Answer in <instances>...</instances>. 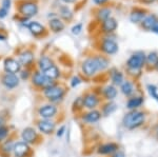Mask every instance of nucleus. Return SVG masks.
Masks as SVG:
<instances>
[{"mask_svg":"<svg viewBox=\"0 0 158 157\" xmlns=\"http://www.w3.org/2000/svg\"><path fill=\"white\" fill-rule=\"evenodd\" d=\"M109 67V60L103 56L86 58L81 64V71L86 77H93L99 71H104Z\"/></svg>","mask_w":158,"mask_h":157,"instance_id":"nucleus-1","label":"nucleus"},{"mask_svg":"<svg viewBox=\"0 0 158 157\" xmlns=\"http://www.w3.org/2000/svg\"><path fill=\"white\" fill-rule=\"evenodd\" d=\"M127 72L133 78H138L141 76L142 69L146 68V54L141 51L132 54L126 63Z\"/></svg>","mask_w":158,"mask_h":157,"instance_id":"nucleus-2","label":"nucleus"},{"mask_svg":"<svg viewBox=\"0 0 158 157\" xmlns=\"http://www.w3.org/2000/svg\"><path fill=\"white\" fill-rule=\"evenodd\" d=\"M148 114L141 110H133L129 111L122 118V126L127 130L133 131L139 129L147 122Z\"/></svg>","mask_w":158,"mask_h":157,"instance_id":"nucleus-3","label":"nucleus"},{"mask_svg":"<svg viewBox=\"0 0 158 157\" xmlns=\"http://www.w3.org/2000/svg\"><path fill=\"white\" fill-rule=\"evenodd\" d=\"M18 12L24 18H31L38 14V6L36 2L30 1V0L22 1L18 6Z\"/></svg>","mask_w":158,"mask_h":157,"instance_id":"nucleus-4","label":"nucleus"},{"mask_svg":"<svg viewBox=\"0 0 158 157\" xmlns=\"http://www.w3.org/2000/svg\"><path fill=\"white\" fill-rule=\"evenodd\" d=\"M43 94L49 100L53 101V102H57V101L62 100V98L65 95V89L60 85H53L45 90H43Z\"/></svg>","mask_w":158,"mask_h":157,"instance_id":"nucleus-5","label":"nucleus"},{"mask_svg":"<svg viewBox=\"0 0 158 157\" xmlns=\"http://www.w3.org/2000/svg\"><path fill=\"white\" fill-rule=\"evenodd\" d=\"M32 81H33V85H35L38 88H42L43 90L56 85L55 80L50 79L49 77H47V76L44 75V73H41V72H35L32 77Z\"/></svg>","mask_w":158,"mask_h":157,"instance_id":"nucleus-6","label":"nucleus"},{"mask_svg":"<svg viewBox=\"0 0 158 157\" xmlns=\"http://www.w3.org/2000/svg\"><path fill=\"white\" fill-rule=\"evenodd\" d=\"M100 50L106 55H114L118 52V44L114 39L103 38L100 44Z\"/></svg>","mask_w":158,"mask_h":157,"instance_id":"nucleus-7","label":"nucleus"},{"mask_svg":"<svg viewBox=\"0 0 158 157\" xmlns=\"http://www.w3.org/2000/svg\"><path fill=\"white\" fill-rule=\"evenodd\" d=\"M83 105H85V108L88 109V110H95L100 105V98L93 92L86 93L85 97H83Z\"/></svg>","mask_w":158,"mask_h":157,"instance_id":"nucleus-8","label":"nucleus"},{"mask_svg":"<svg viewBox=\"0 0 158 157\" xmlns=\"http://www.w3.org/2000/svg\"><path fill=\"white\" fill-rule=\"evenodd\" d=\"M58 112V109L55 105L49 103V105H44L38 110V114L40 117L43 119H51V118L55 117L56 114Z\"/></svg>","mask_w":158,"mask_h":157,"instance_id":"nucleus-9","label":"nucleus"},{"mask_svg":"<svg viewBox=\"0 0 158 157\" xmlns=\"http://www.w3.org/2000/svg\"><path fill=\"white\" fill-rule=\"evenodd\" d=\"M101 112L98 110H89L88 112L83 113L82 116H81V119L85 123H88V125H93V123L98 122L99 120L101 119Z\"/></svg>","mask_w":158,"mask_h":157,"instance_id":"nucleus-10","label":"nucleus"},{"mask_svg":"<svg viewBox=\"0 0 158 157\" xmlns=\"http://www.w3.org/2000/svg\"><path fill=\"white\" fill-rule=\"evenodd\" d=\"M3 67H4V71L6 73H10V74H16L21 69L20 62L12 57L6 58V60L3 62Z\"/></svg>","mask_w":158,"mask_h":157,"instance_id":"nucleus-11","label":"nucleus"},{"mask_svg":"<svg viewBox=\"0 0 158 157\" xmlns=\"http://www.w3.org/2000/svg\"><path fill=\"white\" fill-rule=\"evenodd\" d=\"M144 103V97L142 95H134L127 101V109L129 111L139 110Z\"/></svg>","mask_w":158,"mask_h":157,"instance_id":"nucleus-12","label":"nucleus"},{"mask_svg":"<svg viewBox=\"0 0 158 157\" xmlns=\"http://www.w3.org/2000/svg\"><path fill=\"white\" fill-rule=\"evenodd\" d=\"M120 91L126 97L130 98L132 96L136 95V85H135L133 80L127 79L120 85Z\"/></svg>","mask_w":158,"mask_h":157,"instance_id":"nucleus-13","label":"nucleus"},{"mask_svg":"<svg viewBox=\"0 0 158 157\" xmlns=\"http://www.w3.org/2000/svg\"><path fill=\"white\" fill-rule=\"evenodd\" d=\"M2 85L6 89H14L19 85V78L16 74H10L6 73L1 78Z\"/></svg>","mask_w":158,"mask_h":157,"instance_id":"nucleus-14","label":"nucleus"},{"mask_svg":"<svg viewBox=\"0 0 158 157\" xmlns=\"http://www.w3.org/2000/svg\"><path fill=\"white\" fill-rule=\"evenodd\" d=\"M119 149V146L115 143H102L98 147L97 149V153L99 155H110L111 156L113 153Z\"/></svg>","mask_w":158,"mask_h":157,"instance_id":"nucleus-15","label":"nucleus"},{"mask_svg":"<svg viewBox=\"0 0 158 157\" xmlns=\"http://www.w3.org/2000/svg\"><path fill=\"white\" fill-rule=\"evenodd\" d=\"M38 129H39L40 132L43 134H52L55 131L56 123L51 119H42L38 121Z\"/></svg>","mask_w":158,"mask_h":157,"instance_id":"nucleus-16","label":"nucleus"},{"mask_svg":"<svg viewBox=\"0 0 158 157\" xmlns=\"http://www.w3.org/2000/svg\"><path fill=\"white\" fill-rule=\"evenodd\" d=\"M13 151H14L15 157H25L30 152V147L24 141H19L14 145Z\"/></svg>","mask_w":158,"mask_h":157,"instance_id":"nucleus-17","label":"nucleus"},{"mask_svg":"<svg viewBox=\"0 0 158 157\" xmlns=\"http://www.w3.org/2000/svg\"><path fill=\"white\" fill-rule=\"evenodd\" d=\"M117 27H118V23H117V20L113 17H110L106 20H104L101 24V30H102L103 33L106 34H111V33L115 32Z\"/></svg>","mask_w":158,"mask_h":157,"instance_id":"nucleus-18","label":"nucleus"},{"mask_svg":"<svg viewBox=\"0 0 158 157\" xmlns=\"http://www.w3.org/2000/svg\"><path fill=\"white\" fill-rule=\"evenodd\" d=\"M21 137L24 143H27V145L29 143H34L37 139V132L33 128H25L22 131Z\"/></svg>","mask_w":158,"mask_h":157,"instance_id":"nucleus-19","label":"nucleus"},{"mask_svg":"<svg viewBox=\"0 0 158 157\" xmlns=\"http://www.w3.org/2000/svg\"><path fill=\"white\" fill-rule=\"evenodd\" d=\"M117 94H118V90L113 85H106L102 90V95L104 99H106L108 101H113L117 97Z\"/></svg>","mask_w":158,"mask_h":157,"instance_id":"nucleus-20","label":"nucleus"},{"mask_svg":"<svg viewBox=\"0 0 158 157\" xmlns=\"http://www.w3.org/2000/svg\"><path fill=\"white\" fill-rule=\"evenodd\" d=\"M27 29L34 36H40L45 32V27L37 21H30Z\"/></svg>","mask_w":158,"mask_h":157,"instance_id":"nucleus-21","label":"nucleus"},{"mask_svg":"<svg viewBox=\"0 0 158 157\" xmlns=\"http://www.w3.org/2000/svg\"><path fill=\"white\" fill-rule=\"evenodd\" d=\"M34 60V53L30 50H25L19 55L18 61L21 65H30Z\"/></svg>","mask_w":158,"mask_h":157,"instance_id":"nucleus-22","label":"nucleus"},{"mask_svg":"<svg viewBox=\"0 0 158 157\" xmlns=\"http://www.w3.org/2000/svg\"><path fill=\"white\" fill-rule=\"evenodd\" d=\"M158 62V54L156 52H151L146 55V68L148 70H154Z\"/></svg>","mask_w":158,"mask_h":157,"instance_id":"nucleus-23","label":"nucleus"},{"mask_svg":"<svg viewBox=\"0 0 158 157\" xmlns=\"http://www.w3.org/2000/svg\"><path fill=\"white\" fill-rule=\"evenodd\" d=\"M146 17V11L142 9H135L132 11L131 16H130V20L133 23H141V21Z\"/></svg>","mask_w":158,"mask_h":157,"instance_id":"nucleus-24","label":"nucleus"},{"mask_svg":"<svg viewBox=\"0 0 158 157\" xmlns=\"http://www.w3.org/2000/svg\"><path fill=\"white\" fill-rule=\"evenodd\" d=\"M111 80H112V83L113 85L115 87H120L122 85V82L124 81V75L123 73L120 72V71H117L115 69L112 70V73H111Z\"/></svg>","mask_w":158,"mask_h":157,"instance_id":"nucleus-25","label":"nucleus"},{"mask_svg":"<svg viewBox=\"0 0 158 157\" xmlns=\"http://www.w3.org/2000/svg\"><path fill=\"white\" fill-rule=\"evenodd\" d=\"M49 25H50V29L52 32L54 33H59L62 32L64 30V23H63L61 20L58 18V17H55V18H52L49 21Z\"/></svg>","mask_w":158,"mask_h":157,"instance_id":"nucleus-26","label":"nucleus"},{"mask_svg":"<svg viewBox=\"0 0 158 157\" xmlns=\"http://www.w3.org/2000/svg\"><path fill=\"white\" fill-rule=\"evenodd\" d=\"M158 21L156 16L155 15H149V16H146L144 17V19L141 21V27H143L146 31H151L153 29V27H154L155 24H156V22Z\"/></svg>","mask_w":158,"mask_h":157,"instance_id":"nucleus-27","label":"nucleus"},{"mask_svg":"<svg viewBox=\"0 0 158 157\" xmlns=\"http://www.w3.org/2000/svg\"><path fill=\"white\" fill-rule=\"evenodd\" d=\"M117 110V105L114 101H108V102H106L104 105H102V108H101V114L104 116H110L112 115L113 113H115Z\"/></svg>","mask_w":158,"mask_h":157,"instance_id":"nucleus-28","label":"nucleus"},{"mask_svg":"<svg viewBox=\"0 0 158 157\" xmlns=\"http://www.w3.org/2000/svg\"><path fill=\"white\" fill-rule=\"evenodd\" d=\"M53 64H54V63H53L52 59L48 56H42L39 59V61H38V67H39V69L41 70L42 72H45V71L48 69H50Z\"/></svg>","mask_w":158,"mask_h":157,"instance_id":"nucleus-29","label":"nucleus"},{"mask_svg":"<svg viewBox=\"0 0 158 157\" xmlns=\"http://www.w3.org/2000/svg\"><path fill=\"white\" fill-rule=\"evenodd\" d=\"M43 73H44V75L47 76V77H49L50 79H52V80H56L57 78H59V76H60V71L55 64H53L50 69H48Z\"/></svg>","mask_w":158,"mask_h":157,"instance_id":"nucleus-30","label":"nucleus"},{"mask_svg":"<svg viewBox=\"0 0 158 157\" xmlns=\"http://www.w3.org/2000/svg\"><path fill=\"white\" fill-rule=\"evenodd\" d=\"M59 14H60V17L62 18L63 20L65 21H71L73 18V13L69 9L68 6H60L59 9Z\"/></svg>","mask_w":158,"mask_h":157,"instance_id":"nucleus-31","label":"nucleus"},{"mask_svg":"<svg viewBox=\"0 0 158 157\" xmlns=\"http://www.w3.org/2000/svg\"><path fill=\"white\" fill-rule=\"evenodd\" d=\"M96 15H97V19L99 21L103 22L104 20H106L111 17V10L108 9V7H101V9L98 10Z\"/></svg>","mask_w":158,"mask_h":157,"instance_id":"nucleus-32","label":"nucleus"},{"mask_svg":"<svg viewBox=\"0 0 158 157\" xmlns=\"http://www.w3.org/2000/svg\"><path fill=\"white\" fill-rule=\"evenodd\" d=\"M73 111L74 112H79L82 109H85V105H83V97H77L73 102Z\"/></svg>","mask_w":158,"mask_h":157,"instance_id":"nucleus-33","label":"nucleus"},{"mask_svg":"<svg viewBox=\"0 0 158 157\" xmlns=\"http://www.w3.org/2000/svg\"><path fill=\"white\" fill-rule=\"evenodd\" d=\"M147 90H148V93H149V95L151 96L153 99H155L158 102V88L156 87V85H148Z\"/></svg>","mask_w":158,"mask_h":157,"instance_id":"nucleus-34","label":"nucleus"},{"mask_svg":"<svg viewBox=\"0 0 158 157\" xmlns=\"http://www.w3.org/2000/svg\"><path fill=\"white\" fill-rule=\"evenodd\" d=\"M13 149H14V145H13L12 140L6 141V143L3 145V147H2V151L6 152V153H7V154L11 153V152L13 151Z\"/></svg>","mask_w":158,"mask_h":157,"instance_id":"nucleus-35","label":"nucleus"},{"mask_svg":"<svg viewBox=\"0 0 158 157\" xmlns=\"http://www.w3.org/2000/svg\"><path fill=\"white\" fill-rule=\"evenodd\" d=\"M7 134H9V129L4 126H1V128H0V141H2L3 139H6Z\"/></svg>","mask_w":158,"mask_h":157,"instance_id":"nucleus-36","label":"nucleus"},{"mask_svg":"<svg viewBox=\"0 0 158 157\" xmlns=\"http://www.w3.org/2000/svg\"><path fill=\"white\" fill-rule=\"evenodd\" d=\"M72 34L74 35H79L81 33V31H82V23H77L75 24L74 27H72Z\"/></svg>","mask_w":158,"mask_h":157,"instance_id":"nucleus-37","label":"nucleus"},{"mask_svg":"<svg viewBox=\"0 0 158 157\" xmlns=\"http://www.w3.org/2000/svg\"><path fill=\"white\" fill-rule=\"evenodd\" d=\"M81 81H82V80H81L78 76H74L72 79H71V87H72V88L78 87V85L81 83Z\"/></svg>","mask_w":158,"mask_h":157,"instance_id":"nucleus-38","label":"nucleus"},{"mask_svg":"<svg viewBox=\"0 0 158 157\" xmlns=\"http://www.w3.org/2000/svg\"><path fill=\"white\" fill-rule=\"evenodd\" d=\"M11 4H12V0H2L1 2V7H3V9H6V11H9L10 9H11Z\"/></svg>","mask_w":158,"mask_h":157,"instance_id":"nucleus-39","label":"nucleus"},{"mask_svg":"<svg viewBox=\"0 0 158 157\" xmlns=\"http://www.w3.org/2000/svg\"><path fill=\"white\" fill-rule=\"evenodd\" d=\"M111 157H126V153H124L122 150H120V149H118L115 153L112 154Z\"/></svg>","mask_w":158,"mask_h":157,"instance_id":"nucleus-40","label":"nucleus"},{"mask_svg":"<svg viewBox=\"0 0 158 157\" xmlns=\"http://www.w3.org/2000/svg\"><path fill=\"white\" fill-rule=\"evenodd\" d=\"M65 132V126H61L59 129L57 130V133H56V135H57V137H61V136L64 134Z\"/></svg>","mask_w":158,"mask_h":157,"instance_id":"nucleus-41","label":"nucleus"},{"mask_svg":"<svg viewBox=\"0 0 158 157\" xmlns=\"http://www.w3.org/2000/svg\"><path fill=\"white\" fill-rule=\"evenodd\" d=\"M7 13H9V11H6V10L3 9V7H0V19L6 18L7 16Z\"/></svg>","mask_w":158,"mask_h":157,"instance_id":"nucleus-42","label":"nucleus"},{"mask_svg":"<svg viewBox=\"0 0 158 157\" xmlns=\"http://www.w3.org/2000/svg\"><path fill=\"white\" fill-rule=\"evenodd\" d=\"M29 76H30V72L29 71H22L21 72V78L22 79H27L29 78Z\"/></svg>","mask_w":158,"mask_h":157,"instance_id":"nucleus-43","label":"nucleus"},{"mask_svg":"<svg viewBox=\"0 0 158 157\" xmlns=\"http://www.w3.org/2000/svg\"><path fill=\"white\" fill-rule=\"evenodd\" d=\"M109 0H93V2L95 4H97V6H102V4H104L106 2H108Z\"/></svg>","mask_w":158,"mask_h":157,"instance_id":"nucleus-44","label":"nucleus"},{"mask_svg":"<svg viewBox=\"0 0 158 157\" xmlns=\"http://www.w3.org/2000/svg\"><path fill=\"white\" fill-rule=\"evenodd\" d=\"M151 32L155 33V34H158V21L156 22V24L153 27V29L151 30Z\"/></svg>","mask_w":158,"mask_h":157,"instance_id":"nucleus-45","label":"nucleus"},{"mask_svg":"<svg viewBox=\"0 0 158 157\" xmlns=\"http://www.w3.org/2000/svg\"><path fill=\"white\" fill-rule=\"evenodd\" d=\"M154 135H155V137H156V139L158 140V125L155 126V129H154Z\"/></svg>","mask_w":158,"mask_h":157,"instance_id":"nucleus-46","label":"nucleus"},{"mask_svg":"<svg viewBox=\"0 0 158 157\" xmlns=\"http://www.w3.org/2000/svg\"><path fill=\"white\" fill-rule=\"evenodd\" d=\"M64 3H74V2L76 1V0H62Z\"/></svg>","mask_w":158,"mask_h":157,"instance_id":"nucleus-47","label":"nucleus"},{"mask_svg":"<svg viewBox=\"0 0 158 157\" xmlns=\"http://www.w3.org/2000/svg\"><path fill=\"white\" fill-rule=\"evenodd\" d=\"M6 39V36H4V35H0V41H4Z\"/></svg>","mask_w":158,"mask_h":157,"instance_id":"nucleus-48","label":"nucleus"},{"mask_svg":"<svg viewBox=\"0 0 158 157\" xmlns=\"http://www.w3.org/2000/svg\"><path fill=\"white\" fill-rule=\"evenodd\" d=\"M140 1L144 2V3H151V2H153L154 0H140Z\"/></svg>","mask_w":158,"mask_h":157,"instance_id":"nucleus-49","label":"nucleus"},{"mask_svg":"<svg viewBox=\"0 0 158 157\" xmlns=\"http://www.w3.org/2000/svg\"><path fill=\"white\" fill-rule=\"evenodd\" d=\"M3 123H4L3 118H2V117H0V128H1V126H3Z\"/></svg>","mask_w":158,"mask_h":157,"instance_id":"nucleus-50","label":"nucleus"},{"mask_svg":"<svg viewBox=\"0 0 158 157\" xmlns=\"http://www.w3.org/2000/svg\"><path fill=\"white\" fill-rule=\"evenodd\" d=\"M155 69H156V70L158 71V62H157V65H156V68H155Z\"/></svg>","mask_w":158,"mask_h":157,"instance_id":"nucleus-51","label":"nucleus"}]
</instances>
